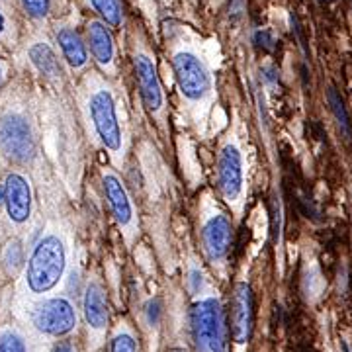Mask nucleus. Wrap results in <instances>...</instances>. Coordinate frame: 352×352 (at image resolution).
Segmentation results:
<instances>
[{
  "label": "nucleus",
  "mask_w": 352,
  "mask_h": 352,
  "mask_svg": "<svg viewBox=\"0 0 352 352\" xmlns=\"http://www.w3.org/2000/svg\"><path fill=\"white\" fill-rule=\"evenodd\" d=\"M22 6L32 18H45L50 12V0H22Z\"/></svg>",
  "instance_id": "obj_22"
},
{
  "label": "nucleus",
  "mask_w": 352,
  "mask_h": 352,
  "mask_svg": "<svg viewBox=\"0 0 352 352\" xmlns=\"http://www.w3.org/2000/svg\"><path fill=\"white\" fill-rule=\"evenodd\" d=\"M190 284H192V289H194V292H200V288H201V272L200 270H192V274H190Z\"/></svg>",
  "instance_id": "obj_25"
},
{
  "label": "nucleus",
  "mask_w": 352,
  "mask_h": 352,
  "mask_svg": "<svg viewBox=\"0 0 352 352\" xmlns=\"http://www.w3.org/2000/svg\"><path fill=\"white\" fill-rule=\"evenodd\" d=\"M0 352H28L24 339L14 333V331H4L0 333Z\"/></svg>",
  "instance_id": "obj_19"
},
{
  "label": "nucleus",
  "mask_w": 352,
  "mask_h": 352,
  "mask_svg": "<svg viewBox=\"0 0 352 352\" xmlns=\"http://www.w3.org/2000/svg\"><path fill=\"white\" fill-rule=\"evenodd\" d=\"M327 2H329V0H327Z\"/></svg>",
  "instance_id": "obj_32"
},
{
  "label": "nucleus",
  "mask_w": 352,
  "mask_h": 352,
  "mask_svg": "<svg viewBox=\"0 0 352 352\" xmlns=\"http://www.w3.org/2000/svg\"><path fill=\"white\" fill-rule=\"evenodd\" d=\"M0 204H4V186H0Z\"/></svg>",
  "instance_id": "obj_28"
},
{
  "label": "nucleus",
  "mask_w": 352,
  "mask_h": 352,
  "mask_svg": "<svg viewBox=\"0 0 352 352\" xmlns=\"http://www.w3.org/2000/svg\"><path fill=\"white\" fill-rule=\"evenodd\" d=\"M88 43L94 59L102 65L108 67L113 61V38L110 30L102 22H90L88 24Z\"/></svg>",
  "instance_id": "obj_13"
},
{
  "label": "nucleus",
  "mask_w": 352,
  "mask_h": 352,
  "mask_svg": "<svg viewBox=\"0 0 352 352\" xmlns=\"http://www.w3.org/2000/svg\"><path fill=\"white\" fill-rule=\"evenodd\" d=\"M4 204L10 219L24 223L32 214V190L24 176L8 175L4 182Z\"/></svg>",
  "instance_id": "obj_10"
},
{
  "label": "nucleus",
  "mask_w": 352,
  "mask_h": 352,
  "mask_svg": "<svg viewBox=\"0 0 352 352\" xmlns=\"http://www.w3.org/2000/svg\"><path fill=\"white\" fill-rule=\"evenodd\" d=\"M92 8L100 14V18L110 25H118L122 22V2L120 0H88Z\"/></svg>",
  "instance_id": "obj_17"
},
{
  "label": "nucleus",
  "mask_w": 352,
  "mask_h": 352,
  "mask_svg": "<svg viewBox=\"0 0 352 352\" xmlns=\"http://www.w3.org/2000/svg\"><path fill=\"white\" fill-rule=\"evenodd\" d=\"M173 352H184V351H173Z\"/></svg>",
  "instance_id": "obj_31"
},
{
  "label": "nucleus",
  "mask_w": 352,
  "mask_h": 352,
  "mask_svg": "<svg viewBox=\"0 0 352 352\" xmlns=\"http://www.w3.org/2000/svg\"><path fill=\"white\" fill-rule=\"evenodd\" d=\"M4 30H6V18H4V14L0 12V36H2Z\"/></svg>",
  "instance_id": "obj_27"
},
{
  "label": "nucleus",
  "mask_w": 352,
  "mask_h": 352,
  "mask_svg": "<svg viewBox=\"0 0 352 352\" xmlns=\"http://www.w3.org/2000/svg\"><path fill=\"white\" fill-rule=\"evenodd\" d=\"M0 82H2V69H0Z\"/></svg>",
  "instance_id": "obj_30"
},
{
  "label": "nucleus",
  "mask_w": 352,
  "mask_h": 352,
  "mask_svg": "<svg viewBox=\"0 0 352 352\" xmlns=\"http://www.w3.org/2000/svg\"><path fill=\"white\" fill-rule=\"evenodd\" d=\"M231 241H233V227L226 215H214L204 226L201 243H204V251L210 261L217 263V261L226 258L227 252L231 249Z\"/></svg>",
  "instance_id": "obj_9"
},
{
  "label": "nucleus",
  "mask_w": 352,
  "mask_h": 352,
  "mask_svg": "<svg viewBox=\"0 0 352 352\" xmlns=\"http://www.w3.org/2000/svg\"><path fill=\"white\" fill-rule=\"evenodd\" d=\"M55 352H76L75 346L69 342V340H63V342H59L57 346H55Z\"/></svg>",
  "instance_id": "obj_26"
},
{
  "label": "nucleus",
  "mask_w": 352,
  "mask_h": 352,
  "mask_svg": "<svg viewBox=\"0 0 352 352\" xmlns=\"http://www.w3.org/2000/svg\"><path fill=\"white\" fill-rule=\"evenodd\" d=\"M217 182L227 200L239 198L243 190V159L235 145H226L217 161Z\"/></svg>",
  "instance_id": "obj_7"
},
{
  "label": "nucleus",
  "mask_w": 352,
  "mask_h": 352,
  "mask_svg": "<svg viewBox=\"0 0 352 352\" xmlns=\"http://www.w3.org/2000/svg\"><path fill=\"white\" fill-rule=\"evenodd\" d=\"M30 61L34 63V67L38 69L41 75L55 78L61 75V65L57 61L55 53L51 50L47 43H36L30 50Z\"/></svg>",
  "instance_id": "obj_16"
},
{
  "label": "nucleus",
  "mask_w": 352,
  "mask_h": 352,
  "mask_svg": "<svg viewBox=\"0 0 352 352\" xmlns=\"http://www.w3.org/2000/svg\"><path fill=\"white\" fill-rule=\"evenodd\" d=\"M32 321L38 331L45 333V335H67L71 333L76 325V314L73 303L65 298H51L39 303L34 309Z\"/></svg>",
  "instance_id": "obj_4"
},
{
  "label": "nucleus",
  "mask_w": 352,
  "mask_h": 352,
  "mask_svg": "<svg viewBox=\"0 0 352 352\" xmlns=\"http://www.w3.org/2000/svg\"><path fill=\"white\" fill-rule=\"evenodd\" d=\"M65 270L63 241L47 235L39 241L28 261L25 282L34 294H45L59 284Z\"/></svg>",
  "instance_id": "obj_1"
},
{
  "label": "nucleus",
  "mask_w": 352,
  "mask_h": 352,
  "mask_svg": "<svg viewBox=\"0 0 352 352\" xmlns=\"http://www.w3.org/2000/svg\"><path fill=\"white\" fill-rule=\"evenodd\" d=\"M135 75H138L139 92H141V100L151 110L159 112L163 106V88L157 76V69L147 55H138L135 57Z\"/></svg>",
  "instance_id": "obj_11"
},
{
  "label": "nucleus",
  "mask_w": 352,
  "mask_h": 352,
  "mask_svg": "<svg viewBox=\"0 0 352 352\" xmlns=\"http://www.w3.org/2000/svg\"><path fill=\"white\" fill-rule=\"evenodd\" d=\"M342 352H352L351 349H349V344H346V342H342Z\"/></svg>",
  "instance_id": "obj_29"
},
{
  "label": "nucleus",
  "mask_w": 352,
  "mask_h": 352,
  "mask_svg": "<svg viewBox=\"0 0 352 352\" xmlns=\"http://www.w3.org/2000/svg\"><path fill=\"white\" fill-rule=\"evenodd\" d=\"M192 331L200 352H227L223 314L217 300H201L192 307Z\"/></svg>",
  "instance_id": "obj_2"
},
{
  "label": "nucleus",
  "mask_w": 352,
  "mask_h": 352,
  "mask_svg": "<svg viewBox=\"0 0 352 352\" xmlns=\"http://www.w3.org/2000/svg\"><path fill=\"white\" fill-rule=\"evenodd\" d=\"M327 100L329 104H331V110H333V113H335L337 122H339L340 131H342L346 138H351V133H352L351 118H349V112H346V108H344V102H342V98L337 94V90H335V88H329Z\"/></svg>",
  "instance_id": "obj_18"
},
{
  "label": "nucleus",
  "mask_w": 352,
  "mask_h": 352,
  "mask_svg": "<svg viewBox=\"0 0 352 352\" xmlns=\"http://www.w3.org/2000/svg\"><path fill=\"white\" fill-rule=\"evenodd\" d=\"M110 352H138V344L135 339L129 333H120L112 339V346Z\"/></svg>",
  "instance_id": "obj_20"
},
{
  "label": "nucleus",
  "mask_w": 352,
  "mask_h": 352,
  "mask_svg": "<svg viewBox=\"0 0 352 352\" xmlns=\"http://www.w3.org/2000/svg\"><path fill=\"white\" fill-rule=\"evenodd\" d=\"M159 315H161V305L159 302H151L147 305V317H149V323H157L159 321Z\"/></svg>",
  "instance_id": "obj_24"
},
{
  "label": "nucleus",
  "mask_w": 352,
  "mask_h": 352,
  "mask_svg": "<svg viewBox=\"0 0 352 352\" xmlns=\"http://www.w3.org/2000/svg\"><path fill=\"white\" fill-rule=\"evenodd\" d=\"M88 106H90L92 124H94V129H96L100 141L108 149L118 151L122 147V129L118 124L112 94L108 90H98L96 94H92Z\"/></svg>",
  "instance_id": "obj_5"
},
{
  "label": "nucleus",
  "mask_w": 352,
  "mask_h": 352,
  "mask_svg": "<svg viewBox=\"0 0 352 352\" xmlns=\"http://www.w3.org/2000/svg\"><path fill=\"white\" fill-rule=\"evenodd\" d=\"M22 261H24V256H22V249H20V245L14 241L8 245V249L4 252V263L8 266V270H12L16 272L20 266H22Z\"/></svg>",
  "instance_id": "obj_21"
},
{
  "label": "nucleus",
  "mask_w": 352,
  "mask_h": 352,
  "mask_svg": "<svg viewBox=\"0 0 352 352\" xmlns=\"http://www.w3.org/2000/svg\"><path fill=\"white\" fill-rule=\"evenodd\" d=\"M57 41H59V47L63 51V57L67 59V63L75 69H80L85 67L88 61L87 47L82 43L80 36L76 34L75 30L71 28H63L59 34H57Z\"/></svg>",
  "instance_id": "obj_15"
},
{
  "label": "nucleus",
  "mask_w": 352,
  "mask_h": 352,
  "mask_svg": "<svg viewBox=\"0 0 352 352\" xmlns=\"http://www.w3.org/2000/svg\"><path fill=\"white\" fill-rule=\"evenodd\" d=\"M104 190H106V196H108L116 219L122 226H127L133 217V208H131V201L127 198L126 188L120 184V180L116 176L108 175L104 176Z\"/></svg>",
  "instance_id": "obj_14"
},
{
  "label": "nucleus",
  "mask_w": 352,
  "mask_h": 352,
  "mask_svg": "<svg viewBox=\"0 0 352 352\" xmlns=\"http://www.w3.org/2000/svg\"><path fill=\"white\" fill-rule=\"evenodd\" d=\"M0 149L6 157L18 163H25L34 157V133L22 116L10 113L0 120Z\"/></svg>",
  "instance_id": "obj_3"
},
{
  "label": "nucleus",
  "mask_w": 352,
  "mask_h": 352,
  "mask_svg": "<svg viewBox=\"0 0 352 352\" xmlns=\"http://www.w3.org/2000/svg\"><path fill=\"white\" fill-rule=\"evenodd\" d=\"M173 67H175V75L176 80H178V87H180V92L186 98L200 100L208 94L210 85H212L210 82V73H208L206 65L201 63L194 53L182 51V53L175 55Z\"/></svg>",
  "instance_id": "obj_6"
},
{
  "label": "nucleus",
  "mask_w": 352,
  "mask_h": 352,
  "mask_svg": "<svg viewBox=\"0 0 352 352\" xmlns=\"http://www.w3.org/2000/svg\"><path fill=\"white\" fill-rule=\"evenodd\" d=\"M82 307H85V319L90 327H106V323H108V300H106V292L100 284H96V282L88 284Z\"/></svg>",
  "instance_id": "obj_12"
},
{
  "label": "nucleus",
  "mask_w": 352,
  "mask_h": 352,
  "mask_svg": "<svg viewBox=\"0 0 352 352\" xmlns=\"http://www.w3.org/2000/svg\"><path fill=\"white\" fill-rule=\"evenodd\" d=\"M254 43H256V47H263L266 51H272L274 50V38H272V34L268 32V30H258L256 34H254Z\"/></svg>",
  "instance_id": "obj_23"
},
{
  "label": "nucleus",
  "mask_w": 352,
  "mask_h": 352,
  "mask_svg": "<svg viewBox=\"0 0 352 352\" xmlns=\"http://www.w3.org/2000/svg\"><path fill=\"white\" fill-rule=\"evenodd\" d=\"M252 331V292L247 282H239L231 300V335L237 344L251 339Z\"/></svg>",
  "instance_id": "obj_8"
}]
</instances>
